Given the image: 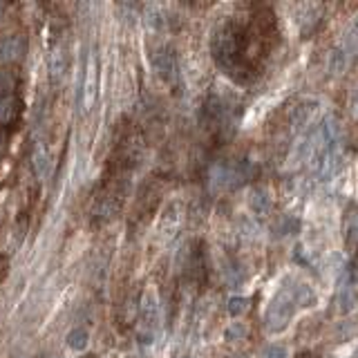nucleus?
Segmentation results:
<instances>
[{"instance_id": "f257e3e1", "label": "nucleus", "mask_w": 358, "mask_h": 358, "mask_svg": "<svg viewBox=\"0 0 358 358\" xmlns=\"http://www.w3.org/2000/svg\"><path fill=\"white\" fill-rule=\"evenodd\" d=\"M298 302H296V296H294V287L291 285H285L282 289L278 291V294L271 298L266 307V316H264V324H266V331L268 334H280L285 331L291 320H294L296 311H298Z\"/></svg>"}, {"instance_id": "f03ea898", "label": "nucleus", "mask_w": 358, "mask_h": 358, "mask_svg": "<svg viewBox=\"0 0 358 358\" xmlns=\"http://www.w3.org/2000/svg\"><path fill=\"white\" fill-rule=\"evenodd\" d=\"M162 322V307H159V294L155 287H148L143 291L139 302V322H137V341L139 345L148 347L157 341Z\"/></svg>"}, {"instance_id": "7ed1b4c3", "label": "nucleus", "mask_w": 358, "mask_h": 358, "mask_svg": "<svg viewBox=\"0 0 358 358\" xmlns=\"http://www.w3.org/2000/svg\"><path fill=\"white\" fill-rule=\"evenodd\" d=\"M244 179V166L233 164V162H220L210 168L208 173V184L213 190H227L238 186Z\"/></svg>"}, {"instance_id": "20e7f679", "label": "nucleus", "mask_w": 358, "mask_h": 358, "mask_svg": "<svg viewBox=\"0 0 358 358\" xmlns=\"http://www.w3.org/2000/svg\"><path fill=\"white\" fill-rule=\"evenodd\" d=\"M96 85H99V67H96V59L94 54L90 56L87 70H85V83H83V96H81V106L83 110H92L94 101H96Z\"/></svg>"}, {"instance_id": "39448f33", "label": "nucleus", "mask_w": 358, "mask_h": 358, "mask_svg": "<svg viewBox=\"0 0 358 358\" xmlns=\"http://www.w3.org/2000/svg\"><path fill=\"white\" fill-rule=\"evenodd\" d=\"M22 52H25V41L20 36H7L0 38V63H11L18 61Z\"/></svg>"}, {"instance_id": "423d86ee", "label": "nucleus", "mask_w": 358, "mask_h": 358, "mask_svg": "<svg viewBox=\"0 0 358 358\" xmlns=\"http://www.w3.org/2000/svg\"><path fill=\"white\" fill-rule=\"evenodd\" d=\"M249 208L253 215L257 217H264L268 215V210H271V195H268L266 188H253L251 195H249Z\"/></svg>"}, {"instance_id": "0eeeda50", "label": "nucleus", "mask_w": 358, "mask_h": 358, "mask_svg": "<svg viewBox=\"0 0 358 358\" xmlns=\"http://www.w3.org/2000/svg\"><path fill=\"white\" fill-rule=\"evenodd\" d=\"M318 115V103L316 101H309V103H300L294 112V128L296 130H305L309 123L316 119Z\"/></svg>"}, {"instance_id": "6e6552de", "label": "nucleus", "mask_w": 358, "mask_h": 358, "mask_svg": "<svg viewBox=\"0 0 358 358\" xmlns=\"http://www.w3.org/2000/svg\"><path fill=\"white\" fill-rule=\"evenodd\" d=\"M155 70L157 74H159L164 81H175V59H173V54L171 52H159V54H155Z\"/></svg>"}, {"instance_id": "1a4fd4ad", "label": "nucleus", "mask_w": 358, "mask_h": 358, "mask_svg": "<svg viewBox=\"0 0 358 358\" xmlns=\"http://www.w3.org/2000/svg\"><path fill=\"white\" fill-rule=\"evenodd\" d=\"M65 343L72 352H85L87 345H90V331L85 327H74V329L67 331Z\"/></svg>"}, {"instance_id": "9d476101", "label": "nucleus", "mask_w": 358, "mask_h": 358, "mask_svg": "<svg viewBox=\"0 0 358 358\" xmlns=\"http://www.w3.org/2000/svg\"><path fill=\"white\" fill-rule=\"evenodd\" d=\"M67 70V61H65V54L61 48H54V52L50 54V78L52 83H59L63 74Z\"/></svg>"}, {"instance_id": "9b49d317", "label": "nucleus", "mask_w": 358, "mask_h": 358, "mask_svg": "<svg viewBox=\"0 0 358 358\" xmlns=\"http://www.w3.org/2000/svg\"><path fill=\"white\" fill-rule=\"evenodd\" d=\"M31 164H34L36 175L41 179H45V175H48V166H50V155L43 145H36V150H34V155H31Z\"/></svg>"}, {"instance_id": "f8f14e48", "label": "nucleus", "mask_w": 358, "mask_h": 358, "mask_svg": "<svg viewBox=\"0 0 358 358\" xmlns=\"http://www.w3.org/2000/svg\"><path fill=\"white\" fill-rule=\"evenodd\" d=\"M179 227V204H168V208L164 210L162 215V231L166 233H173Z\"/></svg>"}, {"instance_id": "ddd939ff", "label": "nucleus", "mask_w": 358, "mask_h": 358, "mask_svg": "<svg viewBox=\"0 0 358 358\" xmlns=\"http://www.w3.org/2000/svg\"><path fill=\"white\" fill-rule=\"evenodd\" d=\"M345 242H347V246H352L358 242V215L354 213V215H350V220H347V224H345Z\"/></svg>"}, {"instance_id": "4468645a", "label": "nucleus", "mask_w": 358, "mask_h": 358, "mask_svg": "<svg viewBox=\"0 0 358 358\" xmlns=\"http://www.w3.org/2000/svg\"><path fill=\"white\" fill-rule=\"evenodd\" d=\"M227 309H229V313H231L233 318H240L242 313L249 309V300L242 298V296H233V298H229Z\"/></svg>"}, {"instance_id": "2eb2a0df", "label": "nucleus", "mask_w": 358, "mask_h": 358, "mask_svg": "<svg viewBox=\"0 0 358 358\" xmlns=\"http://www.w3.org/2000/svg\"><path fill=\"white\" fill-rule=\"evenodd\" d=\"M356 309V296H354V291L350 289H345L343 294H341V302H338V311L343 313V316H347V313H352Z\"/></svg>"}, {"instance_id": "dca6fc26", "label": "nucleus", "mask_w": 358, "mask_h": 358, "mask_svg": "<svg viewBox=\"0 0 358 358\" xmlns=\"http://www.w3.org/2000/svg\"><path fill=\"white\" fill-rule=\"evenodd\" d=\"M11 117H14V99L0 96V123L9 121Z\"/></svg>"}, {"instance_id": "f3484780", "label": "nucleus", "mask_w": 358, "mask_h": 358, "mask_svg": "<svg viewBox=\"0 0 358 358\" xmlns=\"http://www.w3.org/2000/svg\"><path fill=\"white\" fill-rule=\"evenodd\" d=\"M145 22H148V27L152 31H162L164 29V16L159 14V9L155 11V7H150L148 16H145Z\"/></svg>"}, {"instance_id": "a211bd4d", "label": "nucleus", "mask_w": 358, "mask_h": 358, "mask_svg": "<svg viewBox=\"0 0 358 358\" xmlns=\"http://www.w3.org/2000/svg\"><path fill=\"white\" fill-rule=\"evenodd\" d=\"M264 358H289V350L285 345H268L264 350Z\"/></svg>"}, {"instance_id": "6ab92c4d", "label": "nucleus", "mask_w": 358, "mask_h": 358, "mask_svg": "<svg viewBox=\"0 0 358 358\" xmlns=\"http://www.w3.org/2000/svg\"><path fill=\"white\" fill-rule=\"evenodd\" d=\"M11 90H14V78L0 72V96H11Z\"/></svg>"}, {"instance_id": "aec40b11", "label": "nucleus", "mask_w": 358, "mask_h": 358, "mask_svg": "<svg viewBox=\"0 0 358 358\" xmlns=\"http://www.w3.org/2000/svg\"><path fill=\"white\" fill-rule=\"evenodd\" d=\"M244 324H240V322H233L231 324V327L227 329V338L229 341H238V338H242V336H244Z\"/></svg>"}, {"instance_id": "412c9836", "label": "nucleus", "mask_w": 358, "mask_h": 358, "mask_svg": "<svg viewBox=\"0 0 358 358\" xmlns=\"http://www.w3.org/2000/svg\"><path fill=\"white\" fill-rule=\"evenodd\" d=\"M350 285H358V262H354L352 266H350Z\"/></svg>"}, {"instance_id": "4be33fe9", "label": "nucleus", "mask_w": 358, "mask_h": 358, "mask_svg": "<svg viewBox=\"0 0 358 358\" xmlns=\"http://www.w3.org/2000/svg\"><path fill=\"white\" fill-rule=\"evenodd\" d=\"M0 9H3V5H0Z\"/></svg>"}]
</instances>
